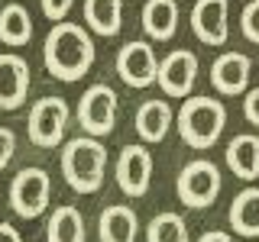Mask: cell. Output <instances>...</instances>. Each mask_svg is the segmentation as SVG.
Segmentation results:
<instances>
[{"mask_svg": "<svg viewBox=\"0 0 259 242\" xmlns=\"http://www.w3.org/2000/svg\"><path fill=\"white\" fill-rule=\"evenodd\" d=\"M94 55H97V48H94L91 32L71 20L55 23L52 32L46 36V45H42V62H46L49 75L59 78V81H68V84L81 81L91 71Z\"/></svg>", "mask_w": 259, "mask_h": 242, "instance_id": "obj_1", "label": "cell"}, {"mask_svg": "<svg viewBox=\"0 0 259 242\" xmlns=\"http://www.w3.org/2000/svg\"><path fill=\"white\" fill-rule=\"evenodd\" d=\"M104 168H107V149L91 136L68 139L62 149V174L71 191L94 194L104 184Z\"/></svg>", "mask_w": 259, "mask_h": 242, "instance_id": "obj_2", "label": "cell"}, {"mask_svg": "<svg viewBox=\"0 0 259 242\" xmlns=\"http://www.w3.org/2000/svg\"><path fill=\"white\" fill-rule=\"evenodd\" d=\"M178 136L191 149H210L227 126V107L217 97H185L178 110Z\"/></svg>", "mask_w": 259, "mask_h": 242, "instance_id": "obj_3", "label": "cell"}, {"mask_svg": "<svg viewBox=\"0 0 259 242\" xmlns=\"http://www.w3.org/2000/svg\"><path fill=\"white\" fill-rule=\"evenodd\" d=\"M175 188H178V197H182L185 207H191V210L210 207L217 200V194H221V188H224L221 168L210 158H194L182 168Z\"/></svg>", "mask_w": 259, "mask_h": 242, "instance_id": "obj_4", "label": "cell"}, {"mask_svg": "<svg viewBox=\"0 0 259 242\" xmlns=\"http://www.w3.org/2000/svg\"><path fill=\"white\" fill-rule=\"evenodd\" d=\"M68 116H71V110L62 97H42V100H36L29 107V116H26L29 142L39 145V149H55L65 139Z\"/></svg>", "mask_w": 259, "mask_h": 242, "instance_id": "obj_5", "label": "cell"}, {"mask_svg": "<svg viewBox=\"0 0 259 242\" xmlns=\"http://www.w3.org/2000/svg\"><path fill=\"white\" fill-rule=\"evenodd\" d=\"M52 197V177L42 168H20L10 184V207L23 220H36L49 210Z\"/></svg>", "mask_w": 259, "mask_h": 242, "instance_id": "obj_6", "label": "cell"}, {"mask_svg": "<svg viewBox=\"0 0 259 242\" xmlns=\"http://www.w3.org/2000/svg\"><path fill=\"white\" fill-rule=\"evenodd\" d=\"M78 123L91 139L107 136L117 126V91L107 84H94L78 100Z\"/></svg>", "mask_w": 259, "mask_h": 242, "instance_id": "obj_7", "label": "cell"}, {"mask_svg": "<svg viewBox=\"0 0 259 242\" xmlns=\"http://www.w3.org/2000/svg\"><path fill=\"white\" fill-rule=\"evenodd\" d=\"M194 81H198V55L188 48H175L156 68V84L165 97H188Z\"/></svg>", "mask_w": 259, "mask_h": 242, "instance_id": "obj_8", "label": "cell"}, {"mask_svg": "<svg viewBox=\"0 0 259 242\" xmlns=\"http://www.w3.org/2000/svg\"><path fill=\"white\" fill-rule=\"evenodd\" d=\"M117 184L126 197H143L152 184V152L146 145H126L117 158Z\"/></svg>", "mask_w": 259, "mask_h": 242, "instance_id": "obj_9", "label": "cell"}, {"mask_svg": "<svg viewBox=\"0 0 259 242\" xmlns=\"http://www.w3.org/2000/svg\"><path fill=\"white\" fill-rule=\"evenodd\" d=\"M230 0H198L191 7V29L204 45H227L230 36Z\"/></svg>", "mask_w": 259, "mask_h": 242, "instance_id": "obj_10", "label": "cell"}, {"mask_svg": "<svg viewBox=\"0 0 259 242\" xmlns=\"http://www.w3.org/2000/svg\"><path fill=\"white\" fill-rule=\"evenodd\" d=\"M249 75H253V62L243 52H224L210 65V84L224 97L246 94L249 91Z\"/></svg>", "mask_w": 259, "mask_h": 242, "instance_id": "obj_11", "label": "cell"}, {"mask_svg": "<svg viewBox=\"0 0 259 242\" xmlns=\"http://www.w3.org/2000/svg\"><path fill=\"white\" fill-rule=\"evenodd\" d=\"M156 68H159L156 52H152V45H146V42H126L117 52V75L130 87L156 84Z\"/></svg>", "mask_w": 259, "mask_h": 242, "instance_id": "obj_12", "label": "cell"}, {"mask_svg": "<svg viewBox=\"0 0 259 242\" xmlns=\"http://www.w3.org/2000/svg\"><path fill=\"white\" fill-rule=\"evenodd\" d=\"M29 65L16 52H0V110H16L26 103Z\"/></svg>", "mask_w": 259, "mask_h": 242, "instance_id": "obj_13", "label": "cell"}, {"mask_svg": "<svg viewBox=\"0 0 259 242\" xmlns=\"http://www.w3.org/2000/svg\"><path fill=\"white\" fill-rule=\"evenodd\" d=\"M227 165L243 181L259 177V136H249V133L233 136L227 142Z\"/></svg>", "mask_w": 259, "mask_h": 242, "instance_id": "obj_14", "label": "cell"}, {"mask_svg": "<svg viewBox=\"0 0 259 242\" xmlns=\"http://www.w3.org/2000/svg\"><path fill=\"white\" fill-rule=\"evenodd\" d=\"M143 29L156 42H168L178 29V4L175 0H146L143 7Z\"/></svg>", "mask_w": 259, "mask_h": 242, "instance_id": "obj_15", "label": "cell"}, {"mask_svg": "<svg viewBox=\"0 0 259 242\" xmlns=\"http://www.w3.org/2000/svg\"><path fill=\"white\" fill-rule=\"evenodd\" d=\"M172 119H175V113L165 100H146L136 110V133H140L143 142H162L168 136Z\"/></svg>", "mask_w": 259, "mask_h": 242, "instance_id": "obj_16", "label": "cell"}, {"mask_svg": "<svg viewBox=\"0 0 259 242\" xmlns=\"http://www.w3.org/2000/svg\"><path fill=\"white\" fill-rule=\"evenodd\" d=\"M140 220L123 204H110L101 213V242H136Z\"/></svg>", "mask_w": 259, "mask_h": 242, "instance_id": "obj_17", "label": "cell"}, {"mask_svg": "<svg viewBox=\"0 0 259 242\" xmlns=\"http://www.w3.org/2000/svg\"><path fill=\"white\" fill-rule=\"evenodd\" d=\"M230 226L243 239L259 236V188H246L230 204Z\"/></svg>", "mask_w": 259, "mask_h": 242, "instance_id": "obj_18", "label": "cell"}, {"mask_svg": "<svg viewBox=\"0 0 259 242\" xmlns=\"http://www.w3.org/2000/svg\"><path fill=\"white\" fill-rule=\"evenodd\" d=\"M84 23L97 36H117L123 26V0H84Z\"/></svg>", "mask_w": 259, "mask_h": 242, "instance_id": "obj_19", "label": "cell"}, {"mask_svg": "<svg viewBox=\"0 0 259 242\" xmlns=\"http://www.w3.org/2000/svg\"><path fill=\"white\" fill-rule=\"evenodd\" d=\"M49 242H84V216L78 213V207L62 204L52 210L49 216V229H46Z\"/></svg>", "mask_w": 259, "mask_h": 242, "instance_id": "obj_20", "label": "cell"}, {"mask_svg": "<svg viewBox=\"0 0 259 242\" xmlns=\"http://www.w3.org/2000/svg\"><path fill=\"white\" fill-rule=\"evenodd\" d=\"M32 39V20L23 4H7L0 10V42L4 45H26Z\"/></svg>", "mask_w": 259, "mask_h": 242, "instance_id": "obj_21", "label": "cell"}, {"mask_svg": "<svg viewBox=\"0 0 259 242\" xmlns=\"http://www.w3.org/2000/svg\"><path fill=\"white\" fill-rule=\"evenodd\" d=\"M146 242H191L188 239V223L178 213H159L146 226Z\"/></svg>", "mask_w": 259, "mask_h": 242, "instance_id": "obj_22", "label": "cell"}, {"mask_svg": "<svg viewBox=\"0 0 259 242\" xmlns=\"http://www.w3.org/2000/svg\"><path fill=\"white\" fill-rule=\"evenodd\" d=\"M240 29H243V36H246L249 42L259 45V0H249V4L243 7V13H240Z\"/></svg>", "mask_w": 259, "mask_h": 242, "instance_id": "obj_23", "label": "cell"}, {"mask_svg": "<svg viewBox=\"0 0 259 242\" xmlns=\"http://www.w3.org/2000/svg\"><path fill=\"white\" fill-rule=\"evenodd\" d=\"M71 7H75V0H42V13L52 20V26L71 13Z\"/></svg>", "mask_w": 259, "mask_h": 242, "instance_id": "obj_24", "label": "cell"}, {"mask_svg": "<svg viewBox=\"0 0 259 242\" xmlns=\"http://www.w3.org/2000/svg\"><path fill=\"white\" fill-rule=\"evenodd\" d=\"M13 152H16V136H13V129L0 126V171H4V168L13 161Z\"/></svg>", "mask_w": 259, "mask_h": 242, "instance_id": "obj_25", "label": "cell"}, {"mask_svg": "<svg viewBox=\"0 0 259 242\" xmlns=\"http://www.w3.org/2000/svg\"><path fill=\"white\" fill-rule=\"evenodd\" d=\"M243 116H246L253 126H259V84L249 87L246 97H243Z\"/></svg>", "mask_w": 259, "mask_h": 242, "instance_id": "obj_26", "label": "cell"}, {"mask_svg": "<svg viewBox=\"0 0 259 242\" xmlns=\"http://www.w3.org/2000/svg\"><path fill=\"white\" fill-rule=\"evenodd\" d=\"M0 242H23V236L16 232V226H10V223H0Z\"/></svg>", "mask_w": 259, "mask_h": 242, "instance_id": "obj_27", "label": "cell"}, {"mask_svg": "<svg viewBox=\"0 0 259 242\" xmlns=\"http://www.w3.org/2000/svg\"><path fill=\"white\" fill-rule=\"evenodd\" d=\"M198 242H233V236H230V232H224V229H210V232H204Z\"/></svg>", "mask_w": 259, "mask_h": 242, "instance_id": "obj_28", "label": "cell"}]
</instances>
